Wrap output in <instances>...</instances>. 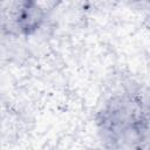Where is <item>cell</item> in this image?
Returning <instances> with one entry per match:
<instances>
[{
	"mask_svg": "<svg viewBox=\"0 0 150 150\" xmlns=\"http://www.w3.org/2000/svg\"><path fill=\"white\" fill-rule=\"evenodd\" d=\"M94 121L102 150H148V96L137 81L122 79L112 84L98 103Z\"/></svg>",
	"mask_w": 150,
	"mask_h": 150,
	"instance_id": "1",
	"label": "cell"
},
{
	"mask_svg": "<svg viewBox=\"0 0 150 150\" xmlns=\"http://www.w3.org/2000/svg\"><path fill=\"white\" fill-rule=\"evenodd\" d=\"M47 19V11L34 1H18L6 11L4 27L11 35L29 38L36 34Z\"/></svg>",
	"mask_w": 150,
	"mask_h": 150,
	"instance_id": "2",
	"label": "cell"
}]
</instances>
